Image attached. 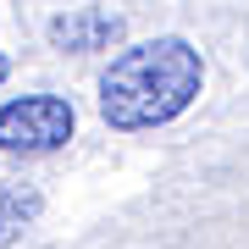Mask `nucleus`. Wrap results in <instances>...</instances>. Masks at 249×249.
<instances>
[{
	"mask_svg": "<svg viewBox=\"0 0 249 249\" xmlns=\"http://www.w3.org/2000/svg\"><path fill=\"white\" fill-rule=\"evenodd\" d=\"M50 45L72 50V55L111 50V45H122V17L116 11H100V6H72V11H61L50 22Z\"/></svg>",
	"mask_w": 249,
	"mask_h": 249,
	"instance_id": "3",
	"label": "nucleus"
},
{
	"mask_svg": "<svg viewBox=\"0 0 249 249\" xmlns=\"http://www.w3.org/2000/svg\"><path fill=\"white\" fill-rule=\"evenodd\" d=\"M78 127V111L61 94H22L0 106V150L6 155H50Z\"/></svg>",
	"mask_w": 249,
	"mask_h": 249,
	"instance_id": "2",
	"label": "nucleus"
},
{
	"mask_svg": "<svg viewBox=\"0 0 249 249\" xmlns=\"http://www.w3.org/2000/svg\"><path fill=\"white\" fill-rule=\"evenodd\" d=\"M34 222H39V188H28V183H0V249H11Z\"/></svg>",
	"mask_w": 249,
	"mask_h": 249,
	"instance_id": "4",
	"label": "nucleus"
},
{
	"mask_svg": "<svg viewBox=\"0 0 249 249\" xmlns=\"http://www.w3.org/2000/svg\"><path fill=\"white\" fill-rule=\"evenodd\" d=\"M199 89H205V61L188 39L178 34L144 39L111 55V67L100 72V122L116 133L166 127L199 100Z\"/></svg>",
	"mask_w": 249,
	"mask_h": 249,
	"instance_id": "1",
	"label": "nucleus"
},
{
	"mask_svg": "<svg viewBox=\"0 0 249 249\" xmlns=\"http://www.w3.org/2000/svg\"><path fill=\"white\" fill-rule=\"evenodd\" d=\"M11 78V61H6V55H0V83H6Z\"/></svg>",
	"mask_w": 249,
	"mask_h": 249,
	"instance_id": "5",
	"label": "nucleus"
}]
</instances>
